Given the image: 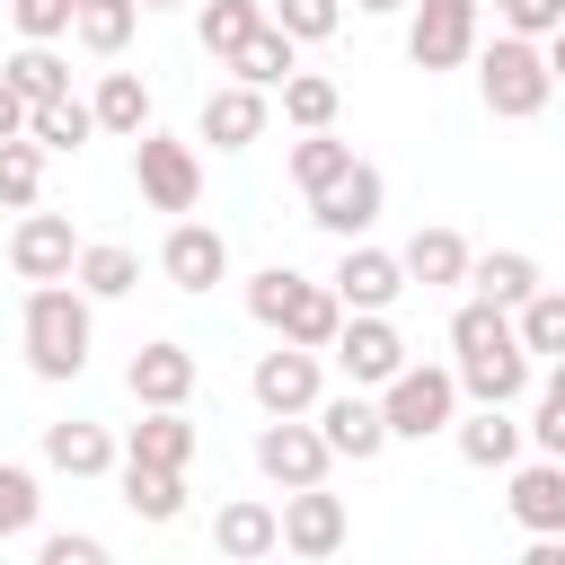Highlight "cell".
<instances>
[{
    "instance_id": "obj_1",
    "label": "cell",
    "mask_w": 565,
    "mask_h": 565,
    "mask_svg": "<svg viewBox=\"0 0 565 565\" xmlns=\"http://www.w3.org/2000/svg\"><path fill=\"white\" fill-rule=\"evenodd\" d=\"M97 300L62 274V282H35L26 309H18V344H26V371L35 380H79L88 371V344H97Z\"/></svg>"
},
{
    "instance_id": "obj_2",
    "label": "cell",
    "mask_w": 565,
    "mask_h": 565,
    "mask_svg": "<svg viewBox=\"0 0 565 565\" xmlns=\"http://www.w3.org/2000/svg\"><path fill=\"white\" fill-rule=\"evenodd\" d=\"M477 62V97H486V115H503V124H530L547 97H556V79H547V53L530 44V35H494L486 53H468Z\"/></svg>"
},
{
    "instance_id": "obj_3",
    "label": "cell",
    "mask_w": 565,
    "mask_h": 565,
    "mask_svg": "<svg viewBox=\"0 0 565 565\" xmlns=\"http://www.w3.org/2000/svg\"><path fill=\"white\" fill-rule=\"evenodd\" d=\"M380 415H388V441H433V433H450V415H459V371L406 362L397 380H380Z\"/></svg>"
},
{
    "instance_id": "obj_4",
    "label": "cell",
    "mask_w": 565,
    "mask_h": 565,
    "mask_svg": "<svg viewBox=\"0 0 565 565\" xmlns=\"http://www.w3.org/2000/svg\"><path fill=\"white\" fill-rule=\"evenodd\" d=\"M132 185H141V203L150 212H194L203 203V159H194V141H168V132H132Z\"/></svg>"
},
{
    "instance_id": "obj_5",
    "label": "cell",
    "mask_w": 565,
    "mask_h": 565,
    "mask_svg": "<svg viewBox=\"0 0 565 565\" xmlns=\"http://www.w3.org/2000/svg\"><path fill=\"white\" fill-rule=\"evenodd\" d=\"M486 0H406V62L415 71H459L477 53Z\"/></svg>"
},
{
    "instance_id": "obj_6",
    "label": "cell",
    "mask_w": 565,
    "mask_h": 565,
    "mask_svg": "<svg viewBox=\"0 0 565 565\" xmlns=\"http://www.w3.org/2000/svg\"><path fill=\"white\" fill-rule=\"evenodd\" d=\"M327 468H335V450H327V433L309 424V415H265V433H256V477L265 486H327Z\"/></svg>"
},
{
    "instance_id": "obj_7",
    "label": "cell",
    "mask_w": 565,
    "mask_h": 565,
    "mask_svg": "<svg viewBox=\"0 0 565 565\" xmlns=\"http://www.w3.org/2000/svg\"><path fill=\"white\" fill-rule=\"evenodd\" d=\"M335 371L353 380V388H380V380H397L406 371V335L388 327V309H344V327H335Z\"/></svg>"
},
{
    "instance_id": "obj_8",
    "label": "cell",
    "mask_w": 565,
    "mask_h": 565,
    "mask_svg": "<svg viewBox=\"0 0 565 565\" xmlns=\"http://www.w3.org/2000/svg\"><path fill=\"white\" fill-rule=\"evenodd\" d=\"M247 397L265 406V415H309L318 397H327V371H318V353L309 344H274V353H256V371H247Z\"/></svg>"
},
{
    "instance_id": "obj_9",
    "label": "cell",
    "mask_w": 565,
    "mask_h": 565,
    "mask_svg": "<svg viewBox=\"0 0 565 565\" xmlns=\"http://www.w3.org/2000/svg\"><path fill=\"white\" fill-rule=\"evenodd\" d=\"M309 424H318V433H327V450H335V459H353V468L388 450V415H380V397H371V388H353V380H344L335 397H318V406H309Z\"/></svg>"
},
{
    "instance_id": "obj_10",
    "label": "cell",
    "mask_w": 565,
    "mask_h": 565,
    "mask_svg": "<svg viewBox=\"0 0 565 565\" xmlns=\"http://www.w3.org/2000/svg\"><path fill=\"white\" fill-rule=\"evenodd\" d=\"M274 512H282V556H309V565H318V556H335V547L353 539V512H344V494H327V486H291Z\"/></svg>"
},
{
    "instance_id": "obj_11",
    "label": "cell",
    "mask_w": 565,
    "mask_h": 565,
    "mask_svg": "<svg viewBox=\"0 0 565 565\" xmlns=\"http://www.w3.org/2000/svg\"><path fill=\"white\" fill-rule=\"evenodd\" d=\"M380 203H388V177H380L371 159H353L335 185H318V194H309V221H318L327 238H371Z\"/></svg>"
},
{
    "instance_id": "obj_12",
    "label": "cell",
    "mask_w": 565,
    "mask_h": 565,
    "mask_svg": "<svg viewBox=\"0 0 565 565\" xmlns=\"http://www.w3.org/2000/svg\"><path fill=\"white\" fill-rule=\"evenodd\" d=\"M71 265H79V238H71V221L26 203V212H18V230H9V274H18V282H62Z\"/></svg>"
},
{
    "instance_id": "obj_13",
    "label": "cell",
    "mask_w": 565,
    "mask_h": 565,
    "mask_svg": "<svg viewBox=\"0 0 565 565\" xmlns=\"http://www.w3.org/2000/svg\"><path fill=\"white\" fill-rule=\"evenodd\" d=\"M503 477H512V494H503L512 521H521L530 539H565V459L539 450V459H512Z\"/></svg>"
},
{
    "instance_id": "obj_14",
    "label": "cell",
    "mask_w": 565,
    "mask_h": 565,
    "mask_svg": "<svg viewBox=\"0 0 565 565\" xmlns=\"http://www.w3.org/2000/svg\"><path fill=\"white\" fill-rule=\"evenodd\" d=\"M159 274H168L177 291H212V282H230V238H221L212 221H177V230L159 238Z\"/></svg>"
},
{
    "instance_id": "obj_15",
    "label": "cell",
    "mask_w": 565,
    "mask_h": 565,
    "mask_svg": "<svg viewBox=\"0 0 565 565\" xmlns=\"http://www.w3.org/2000/svg\"><path fill=\"white\" fill-rule=\"evenodd\" d=\"M335 300L344 309H397V291H406V265L388 256V247H371V238H344V256H335Z\"/></svg>"
},
{
    "instance_id": "obj_16",
    "label": "cell",
    "mask_w": 565,
    "mask_h": 565,
    "mask_svg": "<svg viewBox=\"0 0 565 565\" xmlns=\"http://www.w3.org/2000/svg\"><path fill=\"white\" fill-rule=\"evenodd\" d=\"M194 380H203V362H194L177 335H159V344H141V353L124 362L132 406H185V397H194Z\"/></svg>"
},
{
    "instance_id": "obj_17",
    "label": "cell",
    "mask_w": 565,
    "mask_h": 565,
    "mask_svg": "<svg viewBox=\"0 0 565 565\" xmlns=\"http://www.w3.org/2000/svg\"><path fill=\"white\" fill-rule=\"evenodd\" d=\"M265 115H274V106H265V88L221 79V88L203 97V124H194V132H203L212 150H247V141H265Z\"/></svg>"
},
{
    "instance_id": "obj_18",
    "label": "cell",
    "mask_w": 565,
    "mask_h": 565,
    "mask_svg": "<svg viewBox=\"0 0 565 565\" xmlns=\"http://www.w3.org/2000/svg\"><path fill=\"white\" fill-rule=\"evenodd\" d=\"M212 547H221L230 565L282 556V512H274V503H256V494H238V503H221V512H212Z\"/></svg>"
},
{
    "instance_id": "obj_19",
    "label": "cell",
    "mask_w": 565,
    "mask_h": 565,
    "mask_svg": "<svg viewBox=\"0 0 565 565\" xmlns=\"http://www.w3.org/2000/svg\"><path fill=\"white\" fill-rule=\"evenodd\" d=\"M450 441H459V459L468 468H512L521 459V415L512 406H468V415H450Z\"/></svg>"
},
{
    "instance_id": "obj_20",
    "label": "cell",
    "mask_w": 565,
    "mask_h": 565,
    "mask_svg": "<svg viewBox=\"0 0 565 565\" xmlns=\"http://www.w3.org/2000/svg\"><path fill=\"white\" fill-rule=\"evenodd\" d=\"M459 397H477V406H521V397H530V353H521V344L459 353Z\"/></svg>"
},
{
    "instance_id": "obj_21",
    "label": "cell",
    "mask_w": 565,
    "mask_h": 565,
    "mask_svg": "<svg viewBox=\"0 0 565 565\" xmlns=\"http://www.w3.org/2000/svg\"><path fill=\"white\" fill-rule=\"evenodd\" d=\"M115 486H124V503H132V521H150V530H168V521H185V468H150V459H115Z\"/></svg>"
},
{
    "instance_id": "obj_22",
    "label": "cell",
    "mask_w": 565,
    "mask_h": 565,
    "mask_svg": "<svg viewBox=\"0 0 565 565\" xmlns=\"http://www.w3.org/2000/svg\"><path fill=\"white\" fill-rule=\"evenodd\" d=\"M468 256H477V247H468L459 230H441V221H433V230H415V238L397 247L406 282H424V291H450V282H468Z\"/></svg>"
},
{
    "instance_id": "obj_23",
    "label": "cell",
    "mask_w": 565,
    "mask_h": 565,
    "mask_svg": "<svg viewBox=\"0 0 565 565\" xmlns=\"http://www.w3.org/2000/svg\"><path fill=\"white\" fill-rule=\"evenodd\" d=\"M539 282H547V274H539V256H530V247H486V256H468V291H477V300L521 309Z\"/></svg>"
},
{
    "instance_id": "obj_24",
    "label": "cell",
    "mask_w": 565,
    "mask_h": 565,
    "mask_svg": "<svg viewBox=\"0 0 565 565\" xmlns=\"http://www.w3.org/2000/svg\"><path fill=\"white\" fill-rule=\"evenodd\" d=\"M44 468H62V477H115V441H106V424H88V415L44 424Z\"/></svg>"
},
{
    "instance_id": "obj_25",
    "label": "cell",
    "mask_w": 565,
    "mask_h": 565,
    "mask_svg": "<svg viewBox=\"0 0 565 565\" xmlns=\"http://www.w3.org/2000/svg\"><path fill=\"white\" fill-rule=\"evenodd\" d=\"M221 71H230V79H247V88H265V97H274V88H282V79H291V71H300V44H291V35H282V26H274V18H265V26H256V35H247V44H238V53H230V62H221Z\"/></svg>"
},
{
    "instance_id": "obj_26",
    "label": "cell",
    "mask_w": 565,
    "mask_h": 565,
    "mask_svg": "<svg viewBox=\"0 0 565 565\" xmlns=\"http://www.w3.org/2000/svg\"><path fill=\"white\" fill-rule=\"evenodd\" d=\"M88 132H97V115H88V97H35L26 106V141L44 150V159H62V150H88Z\"/></svg>"
},
{
    "instance_id": "obj_27",
    "label": "cell",
    "mask_w": 565,
    "mask_h": 565,
    "mask_svg": "<svg viewBox=\"0 0 565 565\" xmlns=\"http://www.w3.org/2000/svg\"><path fill=\"white\" fill-rule=\"evenodd\" d=\"M335 327H344V300H335V282H291V309H282V327L274 335H291V344H309V353H327L335 344Z\"/></svg>"
},
{
    "instance_id": "obj_28",
    "label": "cell",
    "mask_w": 565,
    "mask_h": 565,
    "mask_svg": "<svg viewBox=\"0 0 565 565\" xmlns=\"http://www.w3.org/2000/svg\"><path fill=\"white\" fill-rule=\"evenodd\" d=\"M124 459H150V468H194V424H185V406H141V424H132Z\"/></svg>"
},
{
    "instance_id": "obj_29",
    "label": "cell",
    "mask_w": 565,
    "mask_h": 565,
    "mask_svg": "<svg viewBox=\"0 0 565 565\" xmlns=\"http://www.w3.org/2000/svg\"><path fill=\"white\" fill-rule=\"evenodd\" d=\"M88 115H97V132L132 141V132L150 124V79H141V71H106V79H97V97H88Z\"/></svg>"
},
{
    "instance_id": "obj_30",
    "label": "cell",
    "mask_w": 565,
    "mask_h": 565,
    "mask_svg": "<svg viewBox=\"0 0 565 565\" xmlns=\"http://www.w3.org/2000/svg\"><path fill=\"white\" fill-rule=\"evenodd\" d=\"M132 26H141V0H79V9H71L79 53H97V62H115V53L132 44Z\"/></svg>"
},
{
    "instance_id": "obj_31",
    "label": "cell",
    "mask_w": 565,
    "mask_h": 565,
    "mask_svg": "<svg viewBox=\"0 0 565 565\" xmlns=\"http://www.w3.org/2000/svg\"><path fill=\"white\" fill-rule=\"evenodd\" d=\"M71 282H79L88 300H124V291H141V256H132V247H115V238H97V247H79Z\"/></svg>"
},
{
    "instance_id": "obj_32",
    "label": "cell",
    "mask_w": 565,
    "mask_h": 565,
    "mask_svg": "<svg viewBox=\"0 0 565 565\" xmlns=\"http://www.w3.org/2000/svg\"><path fill=\"white\" fill-rule=\"evenodd\" d=\"M256 26H265V0H203V9H194V44H203L212 62H230Z\"/></svg>"
},
{
    "instance_id": "obj_33",
    "label": "cell",
    "mask_w": 565,
    "mask_h": 565,
    "mask_svg": "<svg viewBox=\"0 0 565 565\" xmlns=\"http://www.w3.org/2000/svg\"><path fill=\"white\" fill-rule=\"evenodd\" d=\"M512 335H521V353H530V362H556V353H565V291H556V282H539V291L512 309Z\"/></svg>"
},
{
    "instance_id": "obj_34",
    "label": "cell",
    "mask_w": 565,
    "mask_h": 565,
    "mask_svg": "<svg viewBox=\"0 0 565 565\" xmlns=\"http://www.w3.org/2000/svg\"><path fill=\"white\" fill-rule=\"evenodd\" d=\"M274 97H282V124H300V132H327V124L344 115V88H335L327 71H291Z\"/></svg>"
},
{
    "instance_id": "obj_35",
    "label": "cell",
    "mask_w": 565,
    "mask_h": 565,
    "mask_svg": "<svg viewBox=\"0 0 565 565\" xmlns=\"http://www.w3.org/2000/svg\"><path fill=\"white\" fill-rule=\"evenodd\" d=\"M344 168H353V141H344L335 124H327V132H300V141H291V185H300V194L335 185Z\"/></svg>"
},
{
    "instance_id": "obj_36",
    "label": "cell",
    "mask_w": 565,
    "mask_h": 565,
    "mask_svg": "<svg viewBox=\"0 0 565 565\" xmlns=\"http://www.w3.org/2000/svg\"><path fill=\"white\" fill-rule=\"evenodd\" d=\"M0 79H9V88L35 106V97H62V88H71V62H62L53 44H18V53L0 62Z\"/></svg>"
},
{
    "instance_id": "obj_37",
    "label": "cell",
    "mask_w": 565,
    "mask_h": 565,
    "mask_svg": "<svg viewBox=\"0 0 565 565\" xmlns=\"http://www.w3.org/2000/svg\"><path fill=\"white\" fill-rule=\"evenodd\" d=\"M44 194V150L18 132V141H0V212H26Z\"/></svg>"
},
{
    "instance_id": "obj_38",
    "label": "cell",
    "mask_w": 565,
    "mask_h": 565,
    "mask_svg": "<svg viewBox=\"0 0 565 565\" xmlns=\"http://www.w3.org/2000/svg\"><path fill=\"white\" fill-rule=\"evenodd\" d=\"M265 18L291 35V44H327L344 26V0H265Z\"/></svg>"
},
{
    "instance_id": "obj_39",
    "label": "cell",
    "mask_w": 565,
    "mask_h": 565,
    "mask_svg": "<svg viewBox=\"0 0 565 565\" xmlns=\"http://www.w3.org/2000/svg\"><path fill=\"white\" fill-rule=\"evenodd\" d=\"M35 512H44V494H35V468L0 459V547H9V539H26V530H35Z\"/></svg>"
},
{
    "instance_id": "obj_40",
    "label": "cell",
    "mask_w": 565,
    "mask_h": 565,
    "mask_svg": "<svg viewBox=\"0 0 565 565\" xmlns=\"http://www.w3.org/2000/svg\"><path fill=\"white\" fill-rule=\"evenodd\" d=\"M291 265H265V274H247V318L256 327H282V309H291Z\"/></svg>"
},
{
    "instance_id": "obj_41",
    "label": "cell",
    "mask_w": 565,
    "mask_h": 565,
    "mask_svg": "<svg viewBox=\"0 0 565 565\" xmlns=\"http://www.w3.org/2000/svg\"><path fill=\"white\" fill-rule=\"evenodd\" d=\"M71 9H79V0H9V18H18L26 44H62V35H71Z\"/></svg>"
},
{
    "instance_id": "obj_42",
    "label": "cell",
    "mask_w": 565,
    "mask_h": 565,
    "mask_svg": "<svg viewBox=\"0 0 565 565\" xmlns=\"http://www.w3.org/2000/svg\"><path fill=\"white\" fill-rule=\"evenodd\" d=\"M503 26L539 44V35H556V26H565V0H503Z\"/></svg>"
},
{
    "instance_id": "obj_43",
    "label": "cell",
    "mask_w": 565,
    "mask_h": 565,
    "mask_svg": "<svg viewBox=\"0 0 565 565\" xmlns=\"http://www.w3.org/2000/svg\"><path fill=\"white\" fill-rule=\"evenodd\" d=\"M35 556H44V565H106V539H88V530H53Z\"/></svg>"
},
{
    "instance_id": "obj_44",
    "label": "cell",
    "mask_w": 565,
    "mask_h": 565,
    "mask_svg": "<svg viewBox=\"0 0 565 565\" xmlns=\"http://www.w3.org/2000/svg\"><path fill=\"white\" fill-rule=\"evenodd\" d=\"M521 433H530V441H539V450H547V459H565V406H556V397H539V406H530V424H521Z\"/></svg>"
},
{
    "instance_id": "obj_45",
    "label": "cell",
    "mask_w": 565,
    "mask_h": 565,
    "mask_svg": "<svg viewBox=\"0 0 565 565\" xmlns=\"http://www.w3.org/2000/svg\"><path fill=\"white\" fill-rule=\"evenodd\" d=\"M18 132H26V97L0 79V141H18Z\"/></svg>"
},
{
    "instance_id": "obj_46",
    "label": "cell",
    "mask_w": 565,
    "mask_h": 565,
    "mask_svg": "<svg viewBox=\"0 0 565 565\" xmlns=\"http://www.w3.org/2000/svg\"><path fill=\"white\" fill-rule=\"evenodd\" d=\"M539 53H547V79L565 88V26H556V35H539Z\"/></svg>"
},
{
    "instance_id": "obj_47",
    "label": "cell",
    "mask_w": 565,
    "mask_h": 565,
    "mask_svg": "<svg viewBox=\"0 0 565 565\" xmlns=\"http://www.w3.org/2000/svg\"><path fill=\"white\" fill-rule=\"evenodd\" d=\"M539 397H556V406H565V353L547 362V380H539Z\"/></svg>"
},
{
    "instance_id": "obj_48",
    "label": "cell",
    "mask_w": 565,
    "mask_h": 565,
    "mask_svg": "<svg viewBox=\"0 0 565 565\" xmlns=\"http://www.w3.org/2000/svg\"><path fill=\"white\" fill-rule=\"evenodd\" d=\"M353 9H371V18H397V9H406V0H353Z\"/></svg>"
},
{
    "instance_id": "obj_49",
    "label": "cell",
    "mask_w": 565,
    "mask_h": 565,
    "mask_svg": "<svg viewBox=\"0 0 565 565\" xmlns=\"http://www.w3.org/2000/svg\"><path fill=\"white\" fill-rule=\"evenodd\" d=\"M141 9H185V0H141Z\"/></svg>"
},
{
    "instance_id": "obj_50",
    "label": "cell",
    "mask_w": 565,
    "mask_h": 565,
    "mask_svg": "<svg viewBox=\"0 0 565 565\" xmlns=\"http://www.w3.org/2000/svg\"><path fill=\"white\" fill-rule=\"evenodd\" d=\"M494 9H503V0H494Z\"/></svg>"
}]
</instances>
